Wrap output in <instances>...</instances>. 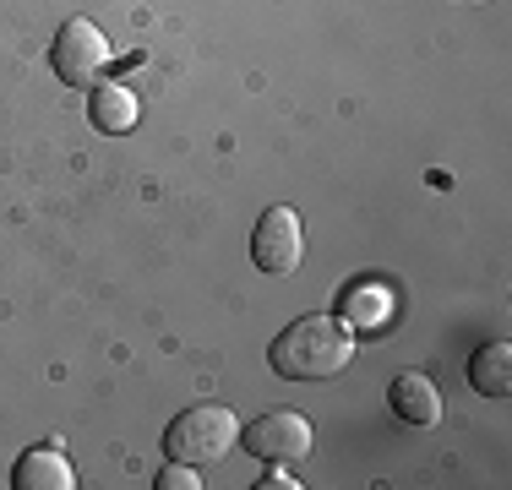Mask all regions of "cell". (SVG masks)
I'll list each match as a JSON object with an SVG mask.
<instances>
[{
    "mask_svg": "<svg viewBox=\"0 0 512 490\" xmlns=\"http://www.w3.org/2000/svg\"><path fill=\"white\" fill-rule=\"evenodd\" d=\"M267 360L284 382H327L355 360V333L338 316H300L273 338Z\"/></svg>",
    "mask_w": 512,
    "mask_h": 490,
    "instance_id": "cell-1",
    "label": "cell"
},
{
    "mask_svg": "<svg viewBox=\"0 0 512 490\" xmlns=\"http://www.w3.org/2000/svg\"><path fill=\"white\" fill-rule=\"evenodd\" d=\"M235 441H240L235 409H224V403H197V409H186V414L169 420L164 452L175 463H218Z\"/></svg>",
    "mask_w": 512,
    "mask_h": 490,
    "instance_id": "cell-2",
    "label": "cell"
},
{
    "mask_svg": "<svg viewBox=\"0 0 512 490\" xmlns=\"http://www.w3.org/2000/svg\"><path fill=\"white\" fill-rule=\"evenodd\" d=\"M50 60H55V77L66 82V88H93L109 66V39L99 33V22L71 17V22H60Z\"/></svg>",
    "mask_w": 512,
    "mask_h": 490,
    "instance_id": "cell-3",
    "label": "cell"
},
{
    "mask_svg": "<svg viewBox=\"0 0 512 490\" xmlns=\"http://www.w3.org/2000/svg\"><path fill=\"white\" fill-rule=\"evenodd\" d=\"M300 256H306V224H300L295 207H267L262 224H256L251 235V262L262 267V273H295Z\"/></svg>",
    "mask_w": 512,
    "mask_h": 490,
    "instance_id": "cell-4",
    "label": "cell"
},
{
    "mask_svg": "<svg viewBox=\"0 0 512 490\" xmlns=\"http://www.w3.org/2000/svg\"><path fill=\"white\" fill-rule=\"evenodd\" d=\"M251 458H267V463H300L311 452V420L295 409H267L251 431H240Z\"/></svg>",
    "mask_w": 512,
    "mask_h": 490,
    "instance_id": "cell-5",
    "label": "cell"
},
{
    "mask_svg": "<svg viewBox=\"0 0 512 490\" xmlns=\"http://www.w3.org/2000/svg\"><path fill=\"white\" fill-rule=\"evenodd\" d=\"M137 115H142V104H137V93H131L126 82H93V93H88L93 131H104V137H126V131L137 126Z\"/></svg>",
    "mask_w": 512,
    "mask_h": 490,
    "instance_id": "cell-6",
    "label": "cell"
},
{
    "mask_svg": "<svg viewBox=\"0 0 512 490\" xmlns=\"http://www.w3.org/2000/svg\"><path fill=\"white\" fill-rule=\"evenodd\" d=\"M11 485L17 490H71L77 474H71V463L60 447H28L17 458V469H11Z\"/></svg>",
    "mask_w": 512,
    "mask_h": 490,
    "instance_id": "cell-7",
    "label": "cell"
},
{
    "mask_svg": "<svg viewBox=\"0 0 512 490\" xmlns=\"http://www.w3.org/2000/svg\"><path fill=\"white\" fill-rule=\"evenodd\" d=\"M393 414L409 420V425H436L442 420V387H436L431 376H420V371H404L393 382Z\"/></svg>",
    "mask_w": 512,
    "mask_h": 490,
    "instance_id": "cell-8",
    "label": "cell"
},
{
    "mask_svg": "<svg viewBox=\"0 0 512 490\" xmlns=\"http://www.w3.org/2000/svg\"><path fill=\"white\" fill-rule=\"evenodd\" d=\"M469 382H474V392H485V398H507L512 392V343H485L469 360Z\"/></svg>",
    "mask_w": 512,
    "mask_h": 490,
    "instance_id": "cell-9",
    "label": "cell"
},
{
    "mask_svg": "<svg viewBox=\"0 0 512 490\" xmlns=\"http://www.w3.org/2000/svg\"><path fill=\"white\" fill-rule=\"evenodd\" d=\"M344 316H349L355 327H382V322H387V294L376 289V284H360V289L344 300Z\"/></svg>",
    "mask_w": 512,
    "mask_h": 490,
    "instance_id": "cell-10",
    "label": "cell"
},
{
    "mask_svg": "<svg viewBox=\"0 0 512 490\" xmlns=\"http://www.w3.org/2000/svg\"><path fill=\"white\" fill-rule=\"evenodd\" d=\"M158 490H202L197 463H175V458H169V469L158 474Z\"/></svg>",
    "mask_w": 512,
    "mask_h": 490,
    "instance_id": "cell-11",
    "label": "cell"
},
{
    "mask_svg": "<svg viewBox=\"0 0 512 490\" xmlns=\"http://www.w3.org/2000/svg\"><path fill=\"white\" fill-rule=\"evenodd\" d=\"M300 480H295V474H289V469H278V474H267V480H262V490H295Z\"/></svg>",
    "mask_w": 512,
    "mask_h": 490,
    "instance_id": "cell-12",
    "label": "cell"
},
{
    "mask_svg": "<svg viewBox=\"0 0 512 490\" xmlns=\"http://www.w3.org/2000/svg\"><path fill=\"white\" fill-rule=\"evenodd\" d=\"M480 6H485V0H480Z\"/></svg>",
    "mask_w": 512,
    "mask_h": 490,
    "instance_id": "cell-13",
    "label": "cell"
}]
</instances>
